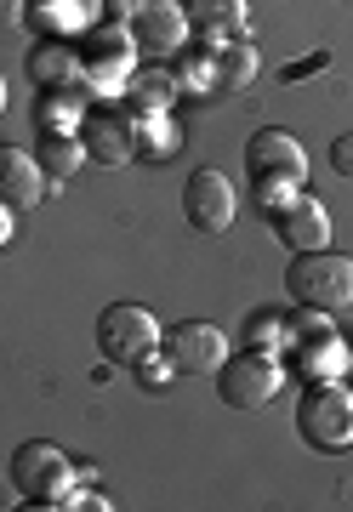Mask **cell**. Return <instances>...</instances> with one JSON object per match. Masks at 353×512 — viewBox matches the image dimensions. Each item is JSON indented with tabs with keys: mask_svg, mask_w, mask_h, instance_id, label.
<instances>
[{
	"mask_svg": "<svg viewBox=\"0 0 353 512\" xmlns=\"http://www.w3.org/2000/svg\"><path fill=\"white\" fill-rule=\"evenodd\" d=\"M23 6H29V0H0V23H18Z\"/></svg>",
	"mask_w": 353,
	"mask_h": 512,
	"instance_id": "31",
	"label": "cell"
},
{
	"mask_svg": "<svg viewBox=\"0 0 353 512\" xmlns=\"http://www.w3.org/2000/svg\"><path fill=\"white\" fill-rule=\"evenodd\" d=\"M257 74H262V57H257L251 40H223V46H211V97L217 92L223 97L245 92Z\"/></svg>",
	"mask_w": 353,
	"mask_h": 512,
	"instance_id": "19",
	"label": "cell"
},
{
	"mask_svg": "<svg viewBox=\"0 0 353 512\" xmlns=\"http://www.w3.org/2000/svg\"><path fill=\"white\" fill-rule=\"evenodd\" d=\"M23 18L35 29V40H80L103 18V0H29Z\"/></svg>",
	"mask_w": 353,
	"mask_h": 512,
	"instance_id": "14",
	"label": "cell"
},
{
	"mask_svg": "<svg viewBox=\"0 0 353 512\" xmlns=\"http://www.w3.org/2000/svg\"><path fill=\"white\" fill-rule=\"evenodd\" d=\"M177 97H183V86H177V74L166 63H137V74H131L126 92H120V109L131 120H149V114H171Z\"/></svg>",
	"mask_w": 353,
	"mask_h": 512,
	"instance_id": "15",
	"label": "cell"
},
{
	"mask_svg": "<svg viewBox=\"0 0 353 512\" xmlns=\"http://www.w3.org/2000/svg\"><path fill=\"white\" fill-rule=\"evenodd\" d=\"M302 188L297 183H285V177H257V205H262V217H274L279 205H291Z\"/></svg>",
	"mask_w": 353,
	"mask_h": 512,
	"instance_id": "26",
	"label": "cell"
},
{
	"mask_svg": "<svg viewBox=\"0 0 353 512\" xmlns=\"http://www.w3.org/2000/svg\"><path fill=\"white\" fill-rule=\"evenodd\" d=\"M188 29L205 40V46H223V40H245V23H251V6L245 0H183Z\"/></svg>",
	"mask_w": 353,
	"mask_h": 512,
	"instance_id": "18",
	"label": "cell"
},
{
	"mask_svg": "<svg viewBox=\"0 0 353 512\" xmlns=\"http://www.w3.org/2000/svg\"><path fill=\"white\" fill-rule=\"evenodd\" d=\"M80 86L92 103H120L126 80L137 74V40H131V23L120 18H97L86 35H80Z\"/></svg>",
	"mask_w": 353,
	"mask_h": 512,
	"instance_id": "1",
	"label": "cell"
},
{
	"mask_svg": "<svg viewBox=\"0 0 353 512\" xmlns=\"http://www.w3.org/2000/svg\"><path fill=\"white\" fill-rule=\"evenodd\" d=\"M285 359L279 353H228L223 370H217V399L228 404V410H268V404L285 393Z\"/></svg>",
	"mask_w": 353,
	"mask_h": 512,
	"instance_id": "5",
	"label": "cell"
},
{
	"mask_svg": "<svg viewBox=\"0 0 353 512\" xmlns=\"http://www.w3.org/2000/svg\"><path fill=\"white\" fill-rule=\"evenodd\" d=\"M268 222H274V239L291 256H297V251H325V245H331V211H325L308 188H302L291 205H279Z\"/></svg>",
	"mask_w": 353,
	"mask_h": 512,
	"instance_id": "13",
	"label": "cell"
},
{
	"mask_svg": "<svg viewBox=\"0 0 353 512\" xmlns=\"http://www.w3.org/2000/svg\"><path fill=\"white\" fill-rule=\"evenodd\" d=\"M86 109H92L86 86H63V92H35V126H40V131H80Z\"/></svg>",
	"mask_w": 353,
	"mask_h": 512,
	"instance_id": "22",
	"label": "cell"
},
{
	"mask_svg": "<svg viewBox=\"0 0 353 512\" xmlns=\"http://www.w3.org/2000/svg\"><path fill=\"white\" fill-rule=\"evenodd\" d=\"M348 376H353V330H348Z\"/></svg>",
	"mask_w": 353,
	"mask_h": 512,
	"instance_id": "33",
	"label": "cell"
},
{
	"mask_svg": "<svg viewBox=\"0 0 353 512\" xmlns=\"http://www.w3.org/2000/svg\"><path fill=\"white\" fill-rule=\"evenodd\" d=\"M342 6H353V0H342Z\"/></svg>",
	"mask_w": 353,
	"mask_h": 512,
	"instance_id": "34",
	"label": "cell"
},
{
	"mask_svg": "<svg viewBox=\"0 0 353 512\" xmlns=\"http://www.w3.org/2000/svg\"><path fill=\"white\" fill-rule=\"evenodd\" d=\"M331 165H336V177H348V183H353V131L331 143Z\"/></svg>",
	"mask_w": 353,
	"mask_h": 512,
	"instance_id": "28",
	"label": "cell"
},
{
	"mask_svg": "<svg viewBox=\"0 0 353 512\" xmlns=\"http://www.w3.org/2000/svg\"><path fill=\"white\" fill-rule=\"evenodd\" d=\"M109 507H114V501L103 490H92V478H80L75 490L57 501V512H109Z\"/></svg>",
	"mask_w": 353,
	"mask_h": 512,
	"instance_id": "27",
	"label": "cell"
},
{
	"mask_svg": "<svg viewBox=\"0 0 353 512\" xmlns=\"http://www.w3.org/2000/svg\"><path fill=\"white\" fill-rule=\"evenodd\" d=\"M6 103H12V97H6V74H0V114H6Z\"/></svg>",
	"mask_w": 353,
	"mask_h": 512,
	"instance_id": "32",
	"label": "cell"
},
{
	"mask_svg": "<svg viewBox=\"0 0 353 512\" xmlns=\"http://www.w3.org/2000/svg\"><path fill=\"white\" fill-rule=\"evenodd\" d=\"M12 234H18V211H12V205L0 200V251L12 245Z\"/></svg>",
	"mask_w": 353,
	"mask_h": 512,
	"instance_id": "30",
	"label": "cell"
},
{
	"mask_svg": "<svg viewBox=\"0 0 353 512\" xmlns=\"http://www.w3.org/2000/svg\"><path fill=\"white\" fill-rule=\"evenodd\" d=\"M131 143H137V160L143 165H166V160H177V148L188 137L171 114H149V120H131Z\"/></svg>",
	"mask_w": 353,
	"mask_h": 512,
	"instance_id": "20",
	"label": "cell"
},
{
	"mask_svg": "<svg viewBox=\"0 0 353 512\" xmlns=\"http://www.w3.org/2000/svg\"><path fill=\"white\" fill-rule=\"evenodd\" d=\"M137 6H143V0H103V18H120V23H131V18H137Z\"/></svg>",
	"mask_w": 353,
	"mask_h": 512,
	"instance_id": "29",
	"label": "cell"
},
{
	"mask_svg": "<svg viewBox=\"0 0 353 512\" xmlns=\"http://www.w3.org/2000/svg\"><path fill=\"white\" fill-rule=\"evenodd\" d=\"M297 439L319 456H342L353 450V387L336 382H308L297 399Z\"/></svg>",
	"mask_w": 353,
	"mask_h": 512,
	"instance_id": "3",
	"label": "cell"
},
{
	"mask_svg": "<svg viewBox=\"0 0 353 512\" xmlns=\"http://www.w3.org/2000/svg\"><path fill=\"white\" fill-rule=\"evenodd\" d=\"M160 348L171 353L177 376H217L223 359L234 353L228 336H223V325H211V319H177V325L160 336Z\"/></svg>",
	"mask_w": 353,
	"mask_h": 512,
	"instance_id": "9",
	"label": "cell"
},
{
	"mask_svg": "<svg viewBox=\"0 0 353 512\" xmlns=\"http://www.w3.org/2000/svg\"><path fill=\"white\" fill-rule=\"evenodd\" d=\"M35 160H40V171H46V183L57 188L86 165V143H80V131H40Z\"/></svg>",
	"mask_w": 353,
	"mask_h": 512,
	"instance_id": "21",
	"label": "cell"
},
{
	"mask_svg": "<svg viewBox=\"0 0 353 512\" xmlns=\"http://www.w3.org/2000/svg\"><path fill=\"white\" fill-rule=\"evenodd\" d=\"M285 370H297L302 382H336V376H348V336L336 330L331 313L319 308H297L285 313Z\"/></svg>",
	"mask_w": 353,
	"mask_h": 512,
	"instance_id": "2",
	"label": "cell"
},
{
	"mask_svg": "<svg viewBox=\"0 0 353 512\" xmlns=\"http://www.w3.org/2000/svg\"><path fill=\"white\" fill-rule=\"evenodd\" d=\"M245 171H251V183L257 177H285V183L308 188V148L302 137H291L285 126H262L251 143H245Z\"/></svg>",
	"mask_w": 353,
	"mask_h": 512,
	"instance_id": "10",
	"label": "cell"
},
{
	"mask_svg": "<svg viewBox=\"0 0 353 512\" xmlns=\"http://www.w3.org/2000/svg\"><path fill=\"white\" fill-rule=\"evenodd\" d=\"M12 484H18L23 501H35V507H52L57 512V501L80 484V467H75V456H69L63 444L29 439L18 456H12Z\"/></svg>",
	"mask_w": 353,
	"mask_h": 512,
	"instance_id": "6",
	"label": "cell"
},
{
	"mask_svg": "<svg viewBox=\"0 0 353 512\" xmlns=\"http://www.w3.org/2000/svg\"><path fill=\"white\" fill-rule=\"evenodd\" d=\"M285 336H291V325H285V308H257L251 319H245V348L279 353V359H285Z\"/></svg>",
	"mask_w": 353,
	"mask_h": 512,
	"instance_id": "24",
	"label": "cell"
},
{
	"mask_svg": "<svg viewBox=\"0 0 353 512\" xmlns=\"http://www.w3.org/2000/svg\"><path fill=\"white\" fill-rule=\"evenodd\" d=\"M160 319H154V308H143V302H109V308L97 313V348H103V359L109 365H137L143 353L160 348Z\"/></svg>",
	"mask_w": 353,
	"mask_h": 512,
	"instance_id": "7",
	"label": "cell"
},
{
	"mask_svg": "<svg viewBox=\"0 0 353 512\" xmlns=\"http://www.w3.org/2000/svg\"><path fill=\"white\" fill-rule=\"evenodd\" d=\"M188 12L183 0H143L137 6V18H131V40H137V52L143 57H177L188 46Z\"/></svg>",
	"mask_w": 353,
	"mask_h": 512,
	"instance_id": "12",
	"label": "cell"
},
{
	"mask_svg": "<svg viewBox=\"0 0 353 512\" xmlns=\"http://www.w3.org/2000/svg\"><path fill=\"white\" fill-rule=\"evenodd\" d=\"M23 74L35 92H63V86H80V52L75 40H35L29 57H23Z\"/></svg>",
	"mask_w": 353,
	"mask_h": 512,
	"instance_id": "17",
	"label": "cell"
},
{
	"mask_svg": "<svg viewBox=\"0 0 353 512\" xmlns=\"http://www.w3.org/2000/svg\"><path fill=\"white\" fill-rule=\"evenodd\" d=\"M285 291L297 296V308L319 313H348L353 308V256L342 251H297L285 268Z\"/></svg>",
	"mask_w": 353,
	"mask_h": 512,
	"instance_id": "4",
	"label": "cell"
},
{
	"mask_svg": "<svg viewBox=\"0 0 353 512\" xmlns=\"http://www.w3.org/2000/svg\"><path fill=\"white\" fill-rule=\"evenodd\" d=\"M171 74H177V86L194 97H211V46H205L200 35H188V46L177 52V63H171Z\"/></svg>",
	"mask_w": 353,
	"mask_h": 512,
	"instance_id": "23",
	"label": "cell"
},
{
	"mask_svg": "<svg viewBox=\"0 0 353 512\" xmlns=\"http://www.w3.org/2000/svg\"><path fill=\"white\" fill-rule=\"evenodd\" d=\"M46 194H52V183H46V171H40V160L29 148H0V200L23 217V211H35Z\"/></svg>",
	"mask_w": 353,
	"mask_h": 512,
	"instance_id": "16",
	"label": "cell"
},
{
	"mask_svg": "<svg viewBox=\"0 0 353 512\" xmlns=\"http://www.w3.org/2000/svg\"><path fill=\"white\" fill-rule=\"evenodd\" d=\"M137 382L149 387V393H160V387H171V376H177V365H171V353L166 348H154V353H143V359H137Z\"/></svg>",
	"mask_w": 353,
	"mask_h": 512,
	"instance_id": "25",
	"label": "cell"
},
{
	"mask_svg": "<svg viewBox=\"0 0 353 512\" xmlns=\"http://www.w3.org/2000/svg\"><path fill=\"white\" fill-rule=\"evenodd\" d=\"M234 217H240V194H234V183H228V171L200 165V171L183 183V222L194 228V234H228Z\"/></svg>",
	"mask_w": 353,
	"mask_h": 512,
	"instance_id": "8",
	"label": "cell"
},
{
	"mask_svg": "<svg viewBox=\"0 0 353 512\" xmlns=\"http://www.w3.org/2000/svg\"><path fill=\"white\" fill-rule=\"evenodd\" d=\"M80 143H86V160L109 165V171H120V165L137 160V143H131V114L120 109V103H92L86 120H80Z\"/></svg>",
	"mask_w": 353,
	"mask_h": 512,
	"instance_id": "11",
	"label": "cell"
}]
</instances>
